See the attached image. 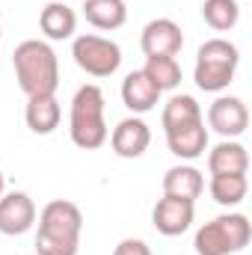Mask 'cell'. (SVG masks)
I'll return each instance as SVG.
<instances>
[{"label":"cell","mask_w":252,"mask_h":255,"mask_svg":"<svg viewBox=\"0 0 252 255\" xmlns=\"http://www.w3.org/2000/svg\"><path fill=\"white\" fill-rule=\"evenodd\" d=\"M211 199L223 208H235L247 199V190H250V181L247 175H211Z\"/></svg>","instance_id":"ffe728a7"},{"label":"cell","mask_w":252,"mask_h":255,"mask_svg":"<svg viewBox=\"0 0 252 255\" xmlns=\"http://www.w3.org/2000/svg\"><path fill=\"white\" fill-rule=\"evenodd\" d=\"M208 128L217 130L223 139H235L250 128V110L238 95H220L208 107Z\"/></svg>","instance_id":"ba28073f"},{"label":"cell","mask_w":252,"mask_h":255,"mask_svg":"<svg viewBox=\"0 0 252 255\" xmlns=\"http://www.w3.org/2000/svg\"><path fill=\"white\" fill-rule=\"evenodd\" d=\"M238 63H241V51L229 39H208L196 54L193 80L205 92H223L235 80Z\"/></svg>","instance_id":"277c9868"},{"label":"cell","mask_w":252,"mask_h":255,"mask_svg":"<svg viewBox=\"0 0 252 255\" xmlns=\"http://www.w3.org/2000/svg\"><path fill=\"white\" fill-rule=\"evenodd\" d=\"M113 255H151V247L145 241H139V238H125V241L116 244Z\"/></svg>","instance_id":"603a6c76"},{"label":"cell","mask_w":252,"mask_h":255,"mask_svg":"<svg viewBox=\"0 0 252 255\" xmlns=\"http://www.w3.org/2000/svg\"><path fill=\"white\" fill-rule=\"evenodd\" d=\"M110 145H113V151H116L119 157L136 160V157H142L145 148L151 145V130H148V125H145L139 116H127V119H122L119 125L113 128Z\"/></svg>","instance_id":"8fae6325"},{"label":"cell","mask_w":252,"mask_h":255,"mask_svg":"<svg viewBox=\"0 0 252 255\" xmlns=\"http://www.w3.org/2000/svg\"><path fill=\"white\" fill-rule=\"evenodd\" d=\"M166 145L175 157L181 160H196L205 154L208 148V128H205V119L202 122H193V125L175 128V130H166Z\"/></svg>","instance_id":"9a60e30c"},{"label":"cell","mask_w":252,"mask_h":255,"mask_svg":"<svg viewBox=\"0 0 252 255\" xmlns=\"http://www.w3.org/2000/svg\"><path fill=\"white\" fill-rule=\"evenodd\" d=\"M193 122H202V107H199V101L193 95H172L163 104V113H160L163 133L166 130H175V128L193 125Z\"/></svg>","instance_id":"d6986e66"},{"label":"cell","mask_w":252,"mask_h":255,"mask_svg":"<svg viewBox=\"0 0 252 255\" xmlns=\"http://www.w3.org/2000/svg\"><path fill=\"white\" fill-rule=\"evenodd\" d=\"M71 57H74L77 68H83L86 74L110 77L122 65V48L113 39H104V36H95V33H83V36L74 39Z\"/></svg>","instance_id":"8992f818"},{"label":"cell","mask_w":252,"mask_h":255,"mask_svg":"<svg viewBox=\"0 0 252 255\" xmlns=\"http://www.w3.org/2000/svg\"><path fill=\"white\" fill-rule=\"evenodd\" d=\"M24 119L27 128L39 136H48L60 128L63 119V107L57 101V95H36V98H27V110H24Z\"/></svg>","instance_id":"5bb4252c"},{"label":"cell","mask_w":252,"mask_h":255,"mask_svg":"<svg viewBox=\"0 0 252 255\" xmlns=\"http://www.w3.org/2000/svg\"><path fill=\"white\" fill-rule=\"evenodd\" d=\"M83 232V214L74 202L54 199L39 214L36 253L39 255H77Z\"/></svg>","instance_id":"6da1fadb"},{"label":"cell","mask_w":252,"mask_h":255,"mask_svg":"<svg viewBox=\"0 0 252 255\" xmlns=\"http://www.w3.org/2000/svg\"><path fill=\"white\" fill-rule=\"evenodd\" d=\"M0 39H3V30H0Z\"/></svg>","instance_id":"d4e9b609"},{"label":"cell","mask_w":252,"mask_h":255,"mask_svg":"<svg viewBox=\"0 0 252 255\" xmlns=\"http://www.w3.org/2000/svg\"><path fill=\"white\" fill-rule=\"evenodd\" d=\"M68 133H71V142L83 151H95L107 142L104 92L95 83H86L74 92L71 113H68Z\"/></svg>","instance_id":"3957f363"},{"label":"cell","mask_w":252,"mask_h":255,"mask_svg":"<svg viewBox=\"0 0 252 255\" xmlns=\"http://www.w3.org/2000/svg\"><path fill=\"white\" fill-rule=\"evenodd\" d=\"M83 18L95 30H119L127 21L125 0H83Z\"/></svg>","instance_id":"e0dca14e"},{"label":"cell","mask_w":252,"mask_h":255,"mask_svg":"<svg viewBox=\"0 0 252 255\" xmlns=\"http://www.w3.org/2000/svg\"><path fill=\"white\" fill-rule=\"evenodd\" d=\"M196 220V202L190 199H175V196H163L157 199L154 211H151V223L160 235L166 238H178L184 235Z\"/></svg>","instance_id":"9c48e42d"},{"label":"cell","mask_w":252,"mask_h":255,"mask_svg":"<svg viewBox=\"0 0 252 255\" xmlns=\"http://www.w3.org/2000/svg\"><path fill=\"white\" fill-rule=\"evenodd\" d=\"M36 223V202L27 193H3L0 196V235H24Z\"/></svg>","instance_id":"30bf717a"},{"label":"cell","mask_w":252,"mask_h":255,"mask_svg":"<svg viewBox=\"0 0 252 255\" xmlns=\"http://www.w3.org/2000/svg\"><path fill=\"white\" fill-rule=\"evenodd\" d=\"M250 238L252 223L247 214H220L196 232L193 247L199 255H235L250 244Z\"/></svg>","instance_id":"5b68a950"},{"label":"cell","mask_w":252,"mask_h":255,"mask_svg":"<svg viewBox=\"0 0 252 255\" xmlns=\"http://www.w3.org/2000/svg\"><path fill=\"white\" fill-rule=\"evenodd\" d=\"M3 190H6V178H3V172H0V196H3Z\"/></svg>","instance_id":"cb8c5ba5"},{"label":"cell","mask_w":252,"mask_h":255,"mask_svg":"<svg viewBox=\"0 0 252 255\" xmlns=\"http://www.w3.org/2000/svg\"><path fill=\"white\" fill-rule=\"evenodd\" d=\"M15 65V77L18 86L27 98L36 95H57L60 86V60L54 54V48L42 39H27L15 48L12 54Z\"/></svg>","instance_id":"7a4b0ae2"},{"label":"cell","mask_w":252,"mask_h":255,"mask_svg":"<svg viewBox=\"0 0 252 255\" xmlns=\"http://www.w3.org/2000/svg\"><path fill=\"white\" fill-rule=\"evenodd\" d=\"M208 169L211 175H247L250 151L238 139H223L208 151Z\"/></svg>","instance_id":"4fadbf2b"},{"label":"cell","mask_w":252,"mask_h":255,"mask_svg":"<svg viewBox=\"0 0 252 255\" xmlns=\"http://www.w3.org/2000/svg\"><path fill=\"white\" fill-rule=\"evenodd\" d=\"M160 89L148 80V74L142 71V68H136V71H130L125 80H122V101H125V107L130 113H148V110H154L157 107V101H160Z\"/></svg>","instance_id":"7c38bea8"},{"label":"cell","mask_w":252,"mask_h":255,"mask_svg":"<svg viewBox=\"0 0 252 255\" xmlns=\"http://www.w3.org/2000/svg\"><path fill=\"white\" fill-rule=\"evenodd\" d=\"M139 48L145 57H178L184 48V33L172 18H154L142 27Z\"/></svg>","instance_id":"52a82bcc"},{"label":"cell","mask_w":252,"mask_h":255,"mask_svg":"<svg viewBox=\"0 0 252 255\" xmlns=\"http://www.w3.org/2000/svg\"><path fill=\"white\" fill-rule=\"evenodd\" d=\"M39 27L42 33L51 39V42H63V39H71L74 30H77V12L68 6V3H48L39 15Z\"/></svg>","instance_id":"2e32d148"},{"label":"cell","mask_w":252,"mask_h":255,"mask_svg":"<svg viewBox=\"0 0 252 255\" xmlns=\"http://www.w3.org/2000/svg\"><path fill=\"white\" fill-rule=\"evenodd\" d=\"M148 80L160 89V92H169V89H178L181 83V65L175 57H145V68Z\"/></svg>","instance_id":"7402d4cb"},{"label":"cell","mask_w":252,"mask_h":255,"mask_svg":"<svg viewBox=\"0 0 252 255\" xmlns=\"http://www.w3.org/2000/svg\"><path fill=\"white\" fill-rule=\"evenodd\" d=\"M202 18L211 30L229 33L241 21V6H238V0H205L202 3Z\"/></svg>","instance_id":"44dd1931"},{"label":"cell","mask_w":252,"mask_h":255,"mask_svg":"<svg viewBox=\"0 0 252 255\" xmlns=\"http://www.w3.org/2000/svg\"><path fill=\"white\" fill-rule=\"evenodd\" d=\"M205 190V178L196 166H172L163 175V196H175V199H190L196 202Z\"/></svg>","instance_id":"ac0fdd59"}]
</instances>
